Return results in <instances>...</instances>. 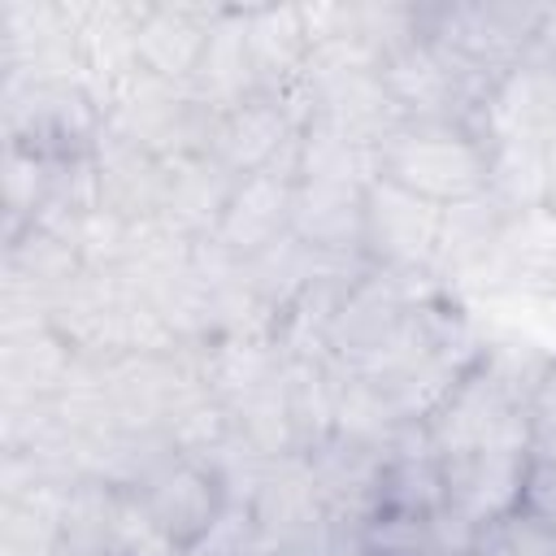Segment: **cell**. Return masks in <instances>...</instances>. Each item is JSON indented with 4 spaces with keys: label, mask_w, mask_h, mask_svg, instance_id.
Instances as JSON below:
<instances>
[{
    "label": "cell",
    "mask_w": 556,
    "mask_h": 556,
    "mask_svg": "<svg viewBox=\"0 0 556 556\" xmlns=\"http://www.w3.org/2000/svg\"><path fill=\"white\" fill-rule=\"evenodd\" d=\"M378 178L452 208L486 195L491 143L469 122H400L378 139Z\"/></svg>",
    "instance_id": "6da1fadb"
},
{
    "label": "cell",
    "mask_w": 556,
    "mask_h": 556,
    "mask_svg": "<svg viewBox=\"0 0 556 556\" xmlns=\"http://www.w3.org/2000/svg\"><path fill=\"white\" fill-rule=\"evenodd\" d=\"M539 13L530 4H430L417 9V30L434 48L460 56L486 78H504L534 48Z\"/></svg>",
    "instance_id": "7a4b0ae2"
},
{
    "label": "cell",
    "mask_w": 556,
    "mask_h": 556,
    "mask_svg": "<svg viewBox=\"0 0 556 556\" xmlns=\"http://www.w3.org/2000/svg\"><path fill=\"white\" fill-rule=\"evenodd\" d=\"M130 495L139 500V508L148 513V521L156 530H165L182 552H191L213 526L217 517L230 508L226 482L208 460L169 452L161 465H152Z\"/></svg>",
    "instance_id": "3957f363"
},
{
    "label": "cell",
    "mask_w": 556,
    "mask_h": 556,
    "mask_svg": "<svg viewBox=\"0 0 556 556\" xmlns=\"http://www.w3.org/2000/svg\"><path fill=\"white\" fill-rule=\"evenodd\" d=\"M443 208L374 178L365 187V261L391 274H430L439 256Z\"/></svg>",
    "instance_id": "277c9868"
},
{
    "label": "cell",
    "mask_w": 556,
    "mask_h": 556,
    "mask_svg": "<svg viewBox=\"0 0 556 556\" xmlns=\"http://www.w3.org/2000/svg\"><path fill=\"white\" fill-rule=\"evenodd\" d=\"M291 208H295V165H274V169L248 174L235 182V191L222 208V222L208 239L243 265L291 235Z\"/></svg>",
    "instance_id": "5b68a950"
},
{
    "label": "cell",
    "mask_w": 556,
    "mask_h": 556,
    "mask_svg": "<svg viewBox=\"0 0 556 556\" xmlns=\"http://www.w3.org/2000/svg\"><path fill=\"white\" fill-rule=\"evenodd\" d=\"M295 139H300V130L287 117V109L278 104V96L256 91V96H248L235 109H226V113L213 117L208 156L226 174L248 178V174L274 169L278 161L295 165Z\"/></svg>",
    "instance_id": "8992f818"
},
{
    "label": "cell",
    "mask_w": 556,
    "mask_h": 556,
    "mask_svg": "<svg viewBox=\"0 0 556 556\" xmlns=\"http://www.w3.org/2000/svg\"><path fill=\"white\" fill-rule=\"evenodd\" d=\"M217 17V4H143L135 26V70L169 87H191Z\"/></svg>",
    "instance_id": "52a82bcc"
},
{
    "label": "cell",
    "mask_w": 556,
    "mask_h": 556,
    "mask_svg": "<svg viewBox=\"0 0 556 556\" xmlns=\"http://www.w3.org/2000/svg\"><path fill=\"white\" fill-rule=\"evenodd\" d=\"M530 456L526 452H460L443 460V495L447 508L469 526L486 530L521 508Z\"/></svg>",
    "instance_id": "ba28073f"
},
{
    "label": "cell",
    "mask_w": 556,
    "mask_h": 556,
    "mask_svg": "<svg viewBox=\"0 0 556 556\" xmlns=\"http://www.w3.org/2000/svg\"><path fill=\"white\" fill-rule=\"evenodd\" d=\"M291 235L321 256H361L365 261V187L295 182Z\"/></svg>",
    "instance_id": "9c48e42d"
},
{
    "label": "cell",
    "mask_w": 556,
    "mask_h": 556,
    "mask_svg": "<svg viewBox=\"0 0 556 556\" xmlns=\"http://www.w3.org/2000/svg\"><path fill=\"white\" fill-rule=\"evenodd\" d=\"M243 35H248V52H252V70H256L261 91H278L287 78H295L308 65L313 39H308L300 4L243 9Z\"/></svg>",
    "instance_id": "30bf717a"
},
{
    "label": "cell",
    "mask_w": 556,
    "mask_h": 556,
    "mask_svg": "<svg viewBox=\"0 0 556 556\" xmlns=\"http://www.w3.org/2000/svg\"><path fill=\"white\" fill-rule=\"evenodd\" d=\"M482 552L486 556H556V530L526 508L508 513L504 521L482 530Z\"/></svg>",
    "instance_id": "8fae6325"
},
{
    "label": "cell",
    "mask_w": 556,
    "mask_h": 556,
    "mask_svg": "<svg viewBox=\"0 0 556 556\" xmlns=\"http://www.w3.org/2000/svg\"><path fill=\"white\" fill-rule=\"evenodd\" d=\"M104 556H187V552H182L165 530H156V526L148 521V513L139 508V500L126 491Z\"/></svg>",
    "instance_id": "7c38bea8"
},
{
    "label": "cell",
    "mask_w": 556,
    "mask_h": 556,
    "mask_svg": "<svg viewBox=\"0 0 556 556\" xmlns=\"http://www.w3.org/2000/svg\"><path fill=\"white\" fill-rule=\"evenodd\" d=\"M521 508L556 530V465H534L530 460L526 486H521Z\"/></svg>",
    "instance_id": "4fadbf2b"
},
{
    "label": "cell",
    "mask_w": 556,
    "mask_h": 556,
    "mask_svg": "<svg viewBox=\"0 0 556 556\" xmlns=\"http://www.w3.org/2000/svg\"><path fill=\"white\" fill-rule=\"evenodd\" d=\"M534 48L556 65V4H547L539 13V30H534Z\"/></svg>",
    "instance_id": "5bb4252c"
},
{
    "label": "cell",
    "mask_w": 556,
    "mask_h": 556,
    "mask_svg": "<svg viewBox=\"0 0 556 556\" xmlns=\"http://www.w3.org/2000/svg\"><path fill=\"white\" fill-rule=\"evenodd\" d=\"M321 556H374V552H369V547H365L361 539H343V543H334V547H326Z\"/></svg>",
    "instance_id": "9a60e30c"
},
{
    "label": "cell",
    "mask_w": 556,
    "mask_h": 556,
    "mask_svg": "<svg viewBox=\"0 0 556 556\" xmlns=\"http://www.w3.org/2000/svg\"><path fill=\"white\" fill-rule=\"evenodd\" d=\"M261 556H291V552H274V547H269V552H261Z\"/></svg>",
    "instance_id": "2e32d148"
}]
</instances>
